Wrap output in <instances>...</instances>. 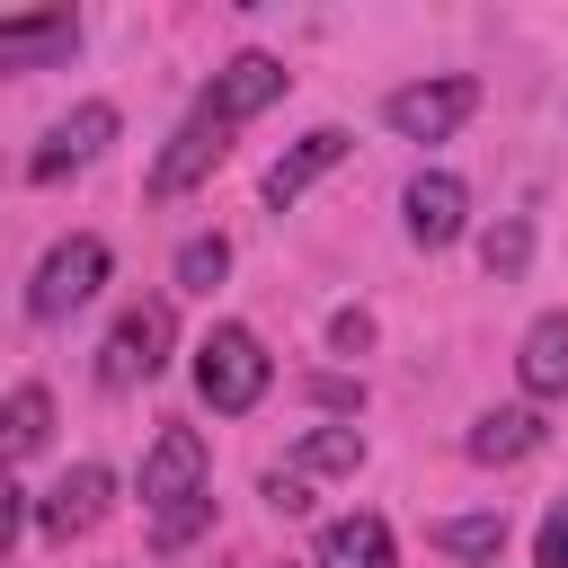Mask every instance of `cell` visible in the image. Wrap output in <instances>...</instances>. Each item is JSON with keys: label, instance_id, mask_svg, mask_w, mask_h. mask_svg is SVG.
Segmentation results:
<instances>
[{"label": "cell", "instance_id": "cell-1", "mask_svg": "<svg viewBox=\"0 0 568 568\" xmlns=\"http://www.w3.org/2000/svg\"><path fill=\"white\" fill-rule=\"evenodd\" d=\"M266 382H275V364H266L257 328H240V320L204 328V346H195V399H204L213 417H248V408L266 399Z\"/></svg>", "mask_w": 568, "mask_h": 568}, {"label": "cell", "instance_id": "cell-2", "mask_svg": "<svg viewBox=\"0 0 568 568\" xmlns=\"http://www.w3.org/2000/svg\"><path fill=\"white\" fill-rule=\"evenodd\" d=\"M169 346H178V311H169L160 293H151V302H124L115 328H106V346H98V382H106V390H133V382L169 373Z\"/></svg>", "mask_w": 568, "mask_h": 568}, {"label": "cell", "instance_id": "cell-3", "mask_svg": "<svg viewBox=\"0 0 568 568\" xmlns=\"http://www.w3.org/2000/svg\"><path fill=\"white\" fill-rule=\"evenodd\" d=\"M470 115H479V80H470V71H435V80H408V89L382 98V124H390L399 142H444V133H462Z\"/></svg>", "mask_w": 568, "mask_h": 568}, {"label": "cell", "instance_id": "cell-4", "mask_svg": "<svg viewBox=\"0 0 568 568\" xmlns=\"http://www.w3.org/2000/svg\"><path fill=\"white\" fill-rule=\"evenodd\" d=\"M98 284H106V240H98V231H71V240H53V248L36 257L27 311H36V320H71Z\"/></svg>", "mask_w": 568, "mask_h": 568}, {"label": "cell", "instance_id": "cell-5", "mask_svg": "<svg viewBox=\"0 0 568 568\" xmlns=\"http://www.w3.org/2000/svg\"><path fill=\"white\" fill-rule=\"evenodd\" d=\"M204 488H213V453H204V435H195V426H160L151 453H142V506L169 515V506H186V497H204Z\"/></svg>", "mask_w": 568, "mask_h": 568}, {"label": "cell", "instance_id": "cell-6", "mask_svg": "<svg viewBox=\"0 0 568 568\" xmlns=\"http://www.w3.org/2000/svg\"><path fill=\"white\" fill-rule=\"evenodd\" d=\"M284 89H293V71H284L275 53H231V62L204 80V98H195V106H213V115L240 133V124H248V115H266Z\"/></svg>", "mask_w": 568, "mask_h": 568}, {"label": "cell", "instance_id": "cell-7", "mask_svg": "<svg viewBox=\"0 0 568 568\" xmlns=\"http://www.w3.org/2000/svg\"><path fill=\"white\" fill-rule=\"evenodd\" d=\"M115 124H124V115H115L106 98H80V106H71V115H62L36 151H27V178H36V186H53L62 169H89V160L115 142Z\"/></svg>", "mask_w": 568, "mask_h": 568}, {"label": "cell", "instance_id": "cell-8", "mask_svg": "<svg viewBox=\"0 0 568 568\" xmlns=\"http://www.w3.org/2000/svg\"><path fill=\"white\" fill-rule=\"evenodd\" d=\"M222 151H231V124H222L213 106H195V115L169 133V151L151 160V195H186L195 178H213V169H222Z\"/></svg>", "mask_w": 568, "mask_h": 568}, {"label": "cell", "instance_id": "cell-9", "mask_svg": "<svg viewBox=\"0 0 568 568\" xmlns=\"http://www.w3.org/2000/svg\"><path fill=\"white\" fill-rule=\"evenodd\" d=\"M399 213H408V240H417V248H453V240L470 231V186H462L453 169H417L408 195H399Z\"/></svg>", "mask_w": 568, "mask_h": 568}, {"label": "cell", "instance_id": "cell-10", "mask_svg": "<svg viewBox=\"0 0 568 568\" xmlns=\"http://www.w3.org/2000/svg\"><path fill=\"white\" fill-rule=\"evenodd\" d=\"M80 53V9H18L0 18V71H44Z\"/></svg>", "mask_w": 568, "mask_h": 568}, {"label": "cell", "instance_id": "cell-11", "mask_svg": "<svg viewBox=\"0 0 568 568\" xmlns=\"http://www.w3.org/2000/svg\"><path fill=\"white\" fill-rule=\"evenodd\" d=\"M115 506V479H106V462H71L44 497H36V524L53 532V541H71V532H89L98 515Z\"/></svg>", "mask_w": 568, "mask_h": 568}, {"label": "cell", "instance_id": "cell-12", "mask_svg": "<svg viewBox=\"0 0 568 568\" xmlns=\"http://www.w3.org/2000/svg\"><path fill=\"white\" fill-rule=\"evenodd\" d=\"M346 151H355V133H346V124H311V133H302V142L266 169V204H275V213H284V204H302V195H311V186H320Z\"/></svg>", "mask_w": 568, "mask_h": 568}, {"label": "cell", "instance_id": "cell-13", "mask_svg": "<svg viewBox=\"0 0 568 568\" xmlns=\"http://www.w3.org/2000/svg\"><path fill=\"white\" fill-rule=\"evenodd\" d=\"M44 444H53V390H44V382H18V390L0 399V470L36 462Z\"/></svg>", "mask_w": 568, "mask_h": 568}, {"label": "cell", "instance_id": "cell-14", "mask_svg": "<svg viewBox=\"0 0 568 568\" xmlns=\"http://www.w3.org/2000/svg\"><path fill=\"white\" fill-rule=\"evenodd\" d=\"M515 382H524L532 399H559V390H568V311H541V320L524 328V346H515Z\"/></svg>", "mask_w": 568, "mask_h": 568}, {"label": "cell", "instance_id": "cell-15", "mask_svg": "<svg viewBox=\"0 0 568 568\" xmlns=\"http://www.w3.org/2000/svg\"><path fill=\"white\" fill-rule=\"evenodd\" d=\"M311 568H399V541H390L382 515H337L320 532V559Z\"/></svg>", "mask_w": 568, "mask_h": 568}, {"label": "cell", "instance_id": "cell-16", "mask_svg": "<svg viewBox=\"0 0 568 568\" xmlns=\"http://www.w3.org/2000/svg\"><path fill=\"white\" fill-rule=\"evenodd\" d=\"M541 435H550V426H541V408H488V417L462 435V453L497 470V462H524V453H541Z\"/></svg>", "mask_w": 568, "mask_h": 568}, {"label": "cell", "instance_id": "cell-17", "mask_svg": "<svg viewBox=\"0 0 568 568\" xmlns=\"http://www.w3.org/2000/svg\"><path fill=\"white\" fill-rule=\"evenodd\" d=\"M426 541H435L444 559H462V568H497V550H506V506H488V515H435Z\"/></svg>", "mask_w": 568, "mask_h": 568}, {"label": "cell", "instance_id": "cell-18", "mask_svg": "<svg viewBox=\"0 0 568 568\" xmlns=\"http://www.w3.org/2000/svg\"><path fill=\"white\" fill-rule=\"evenodd\" d=\"M293 470L302 479H355L364 470V426H311L293 444Z\"/></svg>", "mask_w": 568, "mask_h": 568}, {"label": "cell", "instance_id": "cell-19", "mask_svg": "<svg viewBox=\"0 0 568 568\" xmlns=\"http://www.w3.org/2000/svg\"><path fill=\"white\" fill-rule=\"evenodd\" d=\"M479 266H488L497 284H515V275L532 266V222H524V213H506V222H488V231H479Z\"/></svg>", "mask_w": 568, "mask_h": 568}, {"label": "cell", "instance_id": "cell-20", "mask_svg": "<svg viewBox=\"0 0 568 568\" xmlns=\"http://www.w3.org/2000/svg\"><path fill=\"white\" fill-rule=\"evenodd\" d=\"M231 275V240L222 231H195L186 248H178V293H213Z\"/></svg>", "mask_w": 568, "mask_h": 568}, {"label": "cell", "instance_id": "cell-21", "mask_svg": "<svg viewBox=\"0 0 568 568\" xmlns=\"http://www.w3.org/2000/svg\"><path fill=\"white\" fill-rule=\"evenodd\" d=\"M204 524H213V488H204V497H186V506H169V515H151V550H186Z\"/></svg>", "mask_w": 568, "mask_h": 568}, {"label": "cell", "instance_id": "cell-22", "mask_svg": "<svg viewBox=\"0 0 568 568\" xmlns=\"http://www.w3.org/2000/svg\"><path fill=\"white\" fill-rule=\"evenodd\" d=\"M532 568H568V497L541 515V532H532Z\"/></svg>", "mask_w": 568, "mask_h": 568}, {"label": "cell", "instance_id": "cell-23", "mask_svg": "<svg viewBox=\"0 0 568 568\" xmlns=\"http://www.w3.org/2000/svg\"><path fill=\"white\" fill-rule=\"evenodd\" d=\"M302 390H311V399H320V408H346V417H355V408H364V382H346V373H311V382H302Z\"/></svg>", "mask_w": 568, "mask_h": 568}, {"label": "cell", "instance_id": "cell-24", "mask_svg": "<svg viewBox=\"0 0 568 568\" xmlns=\"http://www.w3.org/2000/svg\"><path fill=\"white\" fill-rule=\"evenodd\" d=\"M266 506L275 515H311V479L302 470H266Z\"/></svg>", "mask_w": 568, "mask_h": 568}, {"label": "cell", "instance_id": "cell-25", "mask_svg": "<svg viewBox=\"0 0 568 568\" xmlns=\"http://www.w3.org/2000/svg\"><path fill=\"white\" fill-rule=\"evenodd\" d=\"M328 346H337V355H364V346H373V311H337V320H328Z\"/></svg>", "mask_w": 568, "mask_h": 568}, {"label": "cell", "instance_id": "cell-26", "mask_svg": "<svg viewBox=\"0 0 568 568\" xmlns=\"http://www.w3.org/2000/svg\"><path fill=\"white\" fill-rule=\"evenodd\" d=\"M18 532H27V497L0 479V568H9V550H18Z\"/></svg>", "mask_w": 568, "mask_h": 568}, {"label": "cell", "instance_id": "cell-27", "mask_svg": "<svg viewBox=\"0 0 568 568\" xmlns=\"http://www.w3.org/2000/svg\"><path fill=\"white\" fill-rule=\"evenodd\" d=\"M284 568H293V559H284Z\"/></svg>", "mask_w": 568, "mask_h": 568}]
</instances>
